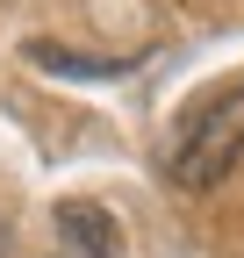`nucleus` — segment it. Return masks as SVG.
<instances>
[{"label": "nucleus", "mask_w": 244, "mask_h": 258, "mask_svg": "<svg viewBox=\"0 0 244 258\" xmlns=\"http://www.w3.org/2000/svg\"><path fill=\"white\" fill-rule=\"evenodd\" d=\"M0 258H15V251H8V230H0Z\"/></svg>", "instance_id": "obj_4"}, {"label": "nucleus", "mask_w": 244, "mask_h": 258, "mask_svg": "<svg viewBox=\"0 0 244 258\" xmlns=\"http://www.w3.org/2000/svg\"><path fill=\"white\" fill-rule=\"evenodd\" d=\"M244 165V86L201 101L165 144V179L172 186H216Z\"/></svg>", "instance_id": "obj_1"}, {"label": "nucleus", "mask_w": 244, "mask_h": 258, "mask_svg": "<svg viewBox=\"0 0 244 258\" xmlns=\"http://www.w3.org/2000/svg\"><path fill=\"white\" fill-rule=\"evenodd\" d=\"M29 57H36L43 72H72V79H115L122 72V57H65V50H50V43H36Z\"/></svg>", "instance_id": "obj_3"}, {"label": "nucleus", "mask_w": 244, "mask_h": 258, "mask_svg": "<svg viewBox=\"0 0 244 258\" xmlns=\"http://www.w3.org/2000/svg\"><path fill=\"white\" fill-rule=\"evenodd\" d=\"M115 215L101 201H65L57 208V251L50 258H115Z\"/></svg>", "instance_id": "obj_2"}]
</instances>
